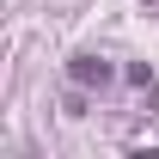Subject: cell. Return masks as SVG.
I'll use <instances>...</instances> for the list:
<instances>
[{
	"instance_id": "6da1fadb",
	"label": "cell",
	"mask_w": 159,
	"mask_h": 159,
	"mask_svg": "<svg viewBox=\"0 0 159 159\" xmlns=\"http://www.w3.org/2000/svg\"><path fill=\"white\" fill-rule=\"evenodd\" d=\"M67 80L74 86H110V61L104 55H74L67 61Z\"/></svg>"
}]
</instances>
